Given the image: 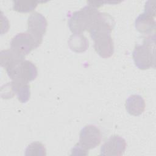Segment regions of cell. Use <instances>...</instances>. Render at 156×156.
Returning <instances> with one entry per match:
<instances>
[{
    "mask_svg": "<svg viewBox=\"0 0 156 156\" xmlns=\"http://www.w3.org/2000/svg\"><path fill=\"white\" fill-rule=\"evenodd\" d=\"M37 48L35 40L27 32L16 34L10 41V49L24 57Z\"/></svg>",
    "mask_w": 156,
    "mask_h": 156,
    "instance_id": "obj_5",
    "label": "cell"
},
{
    "mask_svg": "<svg viewBox=\"0 0 156 156\" xmlns=\"http://www.w3.org/2000/svg\"><path fill=\"white\" fill-rule=\"evenodd\" d=\"M7 73L12 80L28 83L37 76V69L30 61L20 58L12 62L5 68Z\"/></svg>",
    "mask_w": 156,
    "mask_h": 156,
    "instance_id": "obj_2",
    "label": "cell"
},
{
    "mask_svg": "<svg viewBox=\"0 0 156 156\" xmlns=\"http://www.w3.org/2000/svg\"><path fill=\"white\" fill-rule=\"evenodd\" d=\"M133 59L140 69L155 68V35L144 38L142 44H136L133 51Z\"/></svg>",
    "mask_w": 156,
    "mask_h": 156,
    "instance_id": "obj_1",
    "label": "cell"
},
{
    "mask_svg": "<svg viewBox=\"0 0 156 156\" xmlns=\"http://www.w3.org/2000/svg\"><path fill=\"white\" fill-rule=\"evenodd\" d=\"M20 58H24L23 56H21L12 49L2 50L0 52V64L2 67L6 68L12 62L15 60Z\"/></svg>",
    "mask_w": 156,
    "mask_h": 156,
    "instance_id": "obj_14",
    "label": "cell"
},
{
    "mask_svg": "<svg viewBox=\"0 0 156 156\" xmlns=\"http://www.w3.org/2000/svg\"><path fill=\"white\" fill-rule=\"evenodd\" d=\"M47 21L45 17L38 12L32 13L27 20V31L35 40L38 47L43 40V37L46 31Z\"/></svg>",
    "mask_w": 156,
    "mask_h": 156,
    "instance_id": "obj_4",
    "label": "cell"
},
{
    "mask_svg": "<svg viewBox=\"0 0 156 156\" xmlns=\"http://www.w3.org/2000/svg\"><path fill=\"white\" fill-rule=\"evenodd\" d=\"M97 8L88 5L74 12L68 20V26L73 34H82L89 30L98 12Z\"/></svg>",
    "mask_w": 156,
    "mask_h": 156,
    "instance_id": "obj_3",
    "label": "cell"
},
{
    "mask_svg": "<svg viewBox=\"0 0 156 156\" xmlns=\"http://www.w3.org/2000/svg\"><path fill=\"white\" fill-rule=\"evenodd\" d=\"M38 2L34 1H13V9L21 13L30 12L36 8Z\"/></svg>",
    "mask_w": 156,
    "mask_h": 156,
    "instance_id": "obj_13",
    "label": "cell"
},
{
    "mask_svg": "<svg viewBox=\"0 0 156 156\" xmlns=\"http://www.w3.org/2000/svg\"><path fill=\"white\" fill-rule=\"evenodd\" d=\"M145 106V101L140 95L132 94L126 99V108L130 115H140L144 111Z\"/></svg>",
    "mask_w": 156,
    "mask_h": 156,
    "instance_id": "obj_10",
    "label": "cell"
},
{
    "mask_svg": "<svg viewBox=\"0 0 156 156\" xmlns=\"http://www.w3.org/2000/svg\"><path fill=\"white\" fill-rule=\"evenodd\" d=\"M68 43L71 50L76 52H83L88 48V40L82 34H73Z\"/></svg>",
    "mask_w": 156,
    "mask_h": 156,
    "instance_id": "obj_11",
    "label": "cell"
},
{
    "mask_svg": "<svg viewBox=\"0 0 156 156\" xmlns=\"http://www.w3.org/2000/svg\"><path fill=\"white\" fill-rule=\"evenodd\" d=\"M88 154V150L84 147L79 143H77L71 149V155H87Z\"/></svg>",
    "mask_w": 156,
    "mask_h": 156,
    "instance_id": "obj_16",
    "label": "cell"
},
{
    "mask_svg": "<svg viewBox=\"0 0 156 156\" xmlns=\"http://www.w3.org/2000/svg\"><path fill=\"white\" fill-rule=\"evenodd\" d=\"M96 52L102 58H108L114 52L113 41L110 32H102L91 36Z\"/></svg>",
    "mask_w": 156,
    "mask_h": 156,
    "instance_id": "obj_6",
    "label": "cell"
},
{
    "mask_svg": "<svg viewBox=\"0 0 156 156\" xmlns=\"http://www.w3.org/2000/svg\"><path fill=\"white\" fill-rule=\"evenodd\" d=\"M126 147V140L119 135L111 136L101 146V155L107 156L122 155Z\"/></svg>",
    "mask_w": 156,
    "mask_h": 156,
    "instance_id": "obj_8",
    "label": "cell"
},
{
    "mask_svg": "<svg viewBox=\"0 0 156 156\" xmlns=\"http://www.w3.org/2000/svg\"><path fill=\"white\" fill-rule=\"evenodd\" d=\"M155 15L148 12H144L135 20V24L136 30L140 33L150 34L155 29Z\"/></svg>",
    "mask_w": 156,
    "mask_h": 156,
    "instance_id": "obj_9",
    "label": "cell"
},
{
    "mask_svg": "<svg viewBox=\"0 0 156 156\" xmlns=\"http://www.w3.org/2000/svg\"><path fill=\"white\" fill-rule=\"evenodd\" d=\"M101 141V133L94 125L88 124L82 129L79 135V143L87 149L95 148Z\"/></svg>",
    "mask_w": 156,
    "mask_h": 156,
    "instance_id": "obj_7",
    "label": "cell"
},
{
    "mask_svg": "<svg viewBox=\"0 0 156 156\" xmlns=\"http://www.w3.org/2000/svg\"><path fill=\"white\" fill-rule=\"evenodd\" d=\"M44 146L38 141H34L28 145L25 151V155L44 156L46 155Z\"/></svg>",
    "mask_w": 156,
    "mask_h": 156,
    "instance_id": "obj_15",
    "label": "cell"
},
{
    "mask_svg": "<svg viewBox=\"0 0 156 156\" xmlns=\"http://www.w3.org/2000/svg\"><path fill=\"white\" fill-rule=\"evenodd\" d=\"M10 83L14 94L17 95L18 99L21 103H26L29 99L30 96V87L28 83L12 80Z\"/></svg>",
    "mask_w": 156,
    "mask_h": 156,
    "instance_id": "obj_12",
    "label": "cell"
}]
</instances>
